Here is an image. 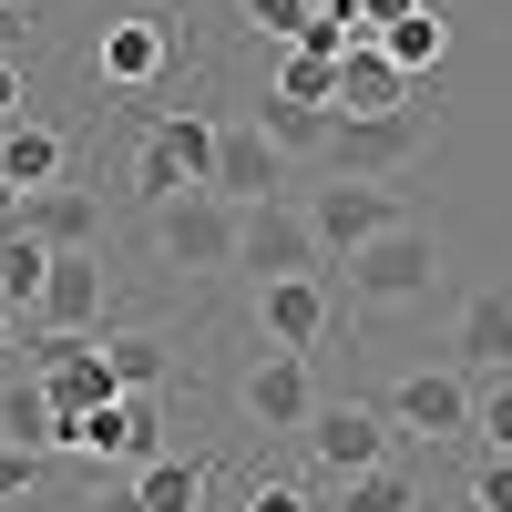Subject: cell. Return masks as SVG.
Segmentation results:
<instances>
[{
    "label": "cell",
    "instance_id": "4316f807",
    "mask_svg": "<svg viewBox=\"0 0 512 512\" xmlns=\"http://www.w3.org/2000/svg\"><path fill=\"white\" fill-rule=\"evenodd\" d=\"M472 441L512 461V369H502V379H482V390H472Z\"/></svg>",
    "mask_w": 512,
    "mask_h": 512
},
{
    "label": "cell",
    "instance_id": "5bb4252c",
    "mask_svg": "<svg viewBox=\"0 0 512 512\" xmlns=\"http://www.w3.org/2000/svg\"><path fill=\"white\" fill-rule=\"evenodd\" d=\"M205 195H226L236 216H246V205H267V195H287V154L256 134V113H246V123H216V175H205Z\"/></svg>",
    "mask_w": 512,
    "mask_h": 512
},
{
    "label": "cell",
    "instance_id": "484cf974",
    "mask_svg": "<svg viewBox=\"0 0 512 512\" xmlns=\"http://www.w3.org/2000/svg\"><path fill=\"white\" fill-rule=\"evenodd\" d=\"M277 93H287V103L338 113V62H328V52H297V41H287V52H277Z\"/></svg>",
    "mask_w": 512,
    "mask_h": 512
},
{
    "label": "cell",
    "instance_id": "f546056e",
    "mask_svg": "<svg viewBox=\"0 0 512 512\" xmlns=\"http://www.w3.org/2000/svg\"><path fill=\"white\" fill-rule=\"evenodd\" d=\"M31 492H41V451L0 441V512H11V502H31Z\"/></svg>",
    "mask_w": 512,
    "mask_h": 512
},
{
    "label": "cell",
    "instance_id": "52a82bcc",
    "mask_svg": "<svg viewBox=\"0 0 512 512\" xmlns=\"http://www.w3.org/2000/svg\"><path fill=\"white\" fill-rule=\"evenodd\" d=\"M328 328H338V267H308V277H267L256 287V338L287 359H308L328 349Z\"/></svg>",
    "mask_w": 512,
    "mask_h": 512
},
{
    "label": "cell",
    "instance_id": "836d02e7",
    "mask_svg": "<svg viewBox=\"0 0 512 512\" xmlns=\"http://www.w3.org/2000/svg\"><path fill=\"white\" fill-rule=\"evenodd\" d=\"M11 338H21V308H0V359H11Z\"/></svg>",
    "mask_w": 512,
    "mask_h": 512
},
{
    "label": "cell",
    "instance_id": "83f0119b",
    "mask_svg": "<svg viewBox=\"0 0 512 512\" xmlns=\"http://www.w3.org/2000/svg\"><path fill=\"white\" fill-rule=\"evenodd\" d=\"M236 512H318V492H308V482H297V472H256Z\"/></svg>",
    "mask_w": 512,
    "mask_h": 512
},
{
    "label": "cell",
    "instance_id": "ba28073f",
    "mask_svg": "<svg viewBox=\"0 0 512 512\" xmlns=\"http://www.w3.org/2000/svg\"><path fill=\"white\" fill-rule=\"evenodd\" d=\"M62 451H72V461H123V472H144V461L175 451V441H164V410H154L144 390H123V400H103V410L62 420Z\"/></svg>",
    "mask_w": 512,
    "mask_h": 512
},
{
    "label": "cell",
    "instance_id": "cb8c5ba5",
    "mask_svg": "<svg viewBox=\"0 0 512 512\" xmlns=\"http://www.w3.org/2000/svg\"><path fill=\"white\" fill-rule=\"evenodd\" d=\"M164 349H175V338H154V328H123V338H103V359H113V390H164V369H175V359H164Z\"/></svg>",
    "mask_w": 512,
    "mask_h": 512
},
{
    "label": "cell",
    "instance_id": "9a60e30c",
    "mask_svg": "<svg viewBox=\"0 0 512 512\" xmlns=\"http://www.w3.org/2000/svg\"><path fill=\"white\" fill-rule=\"evenodd\" d=\"M31 328H52V338H93V328H103V246L52 256V277H41V308H31Z\"/></svg>",
    "mask_w": 512,
    "mask_h": 512
},
{
    "label": "cell",
    "instance_id": "7402d4cb",
    "mask_svg": "<svg viewBox=\"0 0 512 512\" xmlns=\"http://www.w3.org/2000/svg\"><path fill=\"white\" fill-rule=\"evenodd\" d=\"M256 134L297 164V154H328V113H318V103H287L277 82H267V93H256Z\"/></svg>",
    "mask_w": 512,
    "mask_h": 512
},
{
    "label": "cell",
    "instance_id": "2e32d148",
    "mask_svg": "<svg viewBox=\"0 0 512 512\" xmlns=\"http://www.w3.org/2000/svg\"><path fill=\"white\" fill-rule=\"evenodd\" d=\"M11 216H21V236H41L52 256L103 246V195H93V185H41V195H21V205H11Z\"/></svg>",
    "mask_w": 512,
    "mask_h": 512
},
{
    "label": "cell",
    "instance_id": "4dcf8cb0",
    "mask_svg": "<svg viewBox=\"0 0 512 512\" xmlns=\"http://www.w3.org/2000/svg\"><path fill=\"white\" fill-rule=\"evenodd\" d=\"M472 512H512V461H502V451L472 461Z\"/></svg>",
    "mask_w": 512,
    "mask_h": 512
},
{
    "label": "cell",
    "instance_id": "277c9868",
    "mask_svg": "<svg viewBox=\"0 0 512 512\" xmlns=\"http://www.w3.org/2000/svg\"><path fill=\"white\" fill-rule=\"evenodd\" d=\"M144 226H154V267L205 287V277L236 267V226H246V216H236L226 195H175V205H154Z\"/></svg>",
    "mask_w": 512,
    "mask_h": 512
},
{
    "label": "cell",
    "instance_id": "5b68a950",
    "mask_svg": "<svg viewBox=\"0 0 512 512\" xmlns=\"http://www.w3.org/2000/svg\"><path fill=\"white\" fill-rule=\"evenodd\" d=\"M297 205H308V236H318V256H328V267H349L359 246H379L390 226H410L400 185H359V175H328V185H308Z\"/></svg>",
    "mask_w": 512,
    "mask_h": 512
},
{
    "label": "cell",
    "instance_id": "e0dca14e",
    "mask_svg": "<svg viewBox=\"0 0 512 512\" xmlns=\"http://www.w3.org/2000/svg\"><path fill=\"white\" fill-rule=\"evenodd\" d=\"M451 359L482 369V379L512 369V287H472V297H461V318H451Z\"/></svg>",
    "mask_w": 512,
    "mask_h": 512
},
{
    "label": "cell",
    "instance_id": "d6a6232c",
    "mask_svg": "<svg viewBox=\"0 0 512 512\" xmlns=\"http://www.w3.org/2000/svg\"><path fill=\"white\" fill-rule=\"evenodd\" d=\"M93 512H144V502H134V482H123V492H103V502H93Z\"/></svg>",
    "mask_w": 512,
    "mask_h": 512
},
{
    "label": "cell",
    "instance_id": "7c38bea8",
    "mask_svg": "<svg viewBox=\"0 0 512 512\" xmlns=\"http://www.w3.org/2000/svg\"><path fill=\"white\" fill-rule=\"evenodd\" d=\"M308 461H318L328 482L400 461V451H390V410H369V400H318V420H308Z\"/></svg>",
    "mask_w": 512,
    "mask_h": 512
},
{
    "label": "cell",
    "instance_id": "e575fe53",
    "mask_svg": "<svg viewBox=\"0 0 512 512\" xmlns=\"http://www.w3.org/2000/svg\"><path fill=\"white\" fill-rule=\"evenodd\" d=\"M0 31H11V0H0Z\"/></svg>",
    "mask_w": 512,
    "mask_h": 512
},
{
    "label": "cell",
    "instance_id": "4fadbf2b",
    "mask_svg": "<svg viewBox=\"0 0 512 512\" xmlns=\"http://www.w3.org/2000/svg\"><path fill=\"white\" fill-rule=\"evenodd\" d=\"M379 410L420 441H472V369H410V379H390Z\"/></svg>",
    "mask_w": 512,
    "mask_h": 512
},
{
    "label": "cell",
    "instance_id": "8fae6325",
    "mask_svg": "<svg viewBox=\"0 0 512 512\" xmlns=\"http://www.w3.org/2000/svg\"><path fill=\"white\" fill-rule=\"evenodd\" d=\"M31 379L52 390V410H62V420H82V410L123 400V390H113V359H103V338H52V328H31Z\"/></svg>",
    "mask_w": 512,
    "mask_h": 512
},
{
    "label": "cell",
    "instance_id": "9c48e42d",
    "mask_svg": "<svg viewBox=\"0 0 512 512\" xmlns=\"http://www.w3.org/2000/svg\"><path fill=\"white\" fill-rule=\"evenodd\" d=\"M236 410H246V431H267V441H308V420H318V379H308V359H287V349L246 359Z\"/></svg>",
    "mask_w": 512,
    "mask_h": 512
},
{
    "label": "cell",
    "instance_id": "8992f818",
    "mask_svg": "<svg viewBox=\"0 0 512 512\" xmlns=\"http://www.w3.org/2000/svg\"><path fill=\"white\" fill-rule=\"evenodd\" d=\"M175 52H185V31L154 21V11L103 21V41H93V82H103V93H123V103H154L164 82H175Z\"/></svg>",
    "mask_w": 512,
    "mask_h": 512
},
{
    "label": "cell",
    "instance_id": "d6986e66",
    "mask_svg": "<svg viewBox=\"0 0 512 512\" xmlns=\"http://www.w3.org/2000/svg\"><path fill=\"white\" fill-rule=\"evenodd\" d=\"M400 103H420V82L379 52V41H359V52L338 62V113H400Z\"/></svg>",
    "mask_w": 512,
    "mask_h": 512
},
{
    "label": "cell",
    "instance_id": "3957f363",
    "mask_svg": "<svg viewBox=\"0 0 512 512\" xmlns=\"http://www.w3.org/2000/svg\"><path fill=\"white\" fill-rule=\"evenodd\" d=\"M338 287H349L359 318H410V308H431V287H441V226H431V216L390 226L379 246H359L349 267H338Z\"/></svg>",
    "mask_w": 512,
    "mask_h": 512
},
{
    "label": "cell",
    "instance_id": "30bf717a",
    "mask_svg": "<svg viewBox=\"0 0 512 512\" xmlns=\"http://www.w3.org/2000/svg\"><path fill=\"white\" fill-rule=\"evenodd\" d=\"M236 267H246L256 287H267V277H308V267H328L318 236H308V205H297V195L246 205V226H236Z\"/></svg>",
    "mask_w": 512,
    "mask_h": 512
},
{
    "label": "cell",
    "instance_id": "44dd1931",
    "mask_svg": "<svg viewBox=\"0 0 512 512\" xmlns=\"http://www.w3.org/2000/svg\"><path fill=\"white\" fill-rule=\"evenodd\" d=\"M379 52H390L410 82H441V62H451V21H441V0H431V11H410V21H390V31H379Z\"/></svg>",
    "mask_w": 512,
    "mask_h": 512
},
{
    "label": "cell",
    "instance_id": "d4e9b609",
    "mask_svg": "<svg viewBox=\"0 0 512 512\" xmlns=\"http://www.w3.org/2000/svg\"><path fill=\"white\" fill-rule=\"evenodd\" d=\"M0 431H11L21 451H62V410H52V390H41V379H21V390L0 400Z\"/></svg>",
    "mask_w": 512,
    "mask_h": 512
},
{
    "label": "cell",
    "instance_id": "6da1fadb",
    "mask_svg": "<svg viewBox=\"0 0 512 512\" xmlns=\"http://www.w3.org/2000/svg\"><path fill=\"white\" fill-rule=\"evenodd\" d=\"M441 144V82H420V103L400 113H328V175H359V185H400L420 154Z\"/></svg>",
    "mask_w": 512,
    "mask_h": 512
},
{
    "label": "cell",
    "instance_id": "ac0fdd59",
    "mask_svg": "<svg viewBox=\"0 0 512 512\" xmlns=\"http://www.w3.org/2000/svg\"><path fill=\"white\" fill-rule=\"evenodd\" d=\"M0 164H11V195H41V185L72 175V134L41 123V113H21V123H0Z\"/></svg>",
    "mask_w": 512,
    "mask_h": 512
},
{
    "label": "cell",
    "instance_id": "f1b7e54d",
    "mask_svg": "<svg viewBox=\"0 0 512 512\" xmlns=\"http://www.w3.org/2000/svg\"><path fill=\"white\" fill-rule=\"evenodd\" d=\"M236 11H246V21H256V31H267V41H277V52H287V41H297V31H308V21H318V0H236Z\"/></svg>",
    "mask_w": 512,
    "mask_h": 512
},
{
    "label": "cell",
    "instance_id": "1f68e13d",
    "mask_svg": "<svg viewBox=\"0 0 512 512\" xmlns=\"http://www.w3.org/2000/svg\"><path fill=\"white\" fill-rule=\"evenodd\" d=\"M21 113H31V72L0 52V123H21Z\"/></svg>",
    "mask_w": 512,
    "mask_h": 512
},
{
    "label": "cell",
    "instance_id": "ffe728a7",
    "mask_svg": "<svg viewBox=\"0 0 512 512\" xmlns=\"http://www.w3.org/2000/svg\"><path fill=\"white\" fill-rule=\"evenodd\" d=\"M205 492H216V461H205V451H154L134 472V502L144 512H205Z\"/></svg>",
    "mask_w": 512,
    "mask_h": 512
},
{
    "label": "cell",
    "instance_id": "603a6c76",
    "mask_svg": "<svg viewBox=\"0 0 512 512\" xmlns=\"http://www.w3.org/2000/svg\"><path fill=\"white\" fill-rule=\"evenodd\" d=\"M338 512H431V492H420L410 461H379V472H349V482H338Z\"/></svg>",
    "mask_w": 512,
    "mask_h": 512
},
{
    "label": "cell",
    "instance_id": "7a4b0ae2",
    "mask_svg": "<svg viewBox=\"0 0 512 512\" xmlns=\"http://www.w3.org/2000/svg\"><path fill=\"white\" fill-rule=\"evenodd\" d=\"M205 175H216V113H205V103H154L134 154H123L134 205L154 216V205H175V195H205Z\"/></svg>",
    "mask_w": 512,
    "mask_h": 512
}]
</instances>
